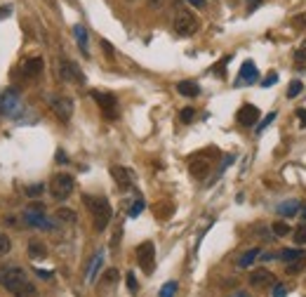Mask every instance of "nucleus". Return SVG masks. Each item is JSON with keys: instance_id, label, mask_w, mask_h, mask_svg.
<instances>
[{"instance_id": "f257e3e1", "label": "nucleus", "mask_w": 306, "mask_h": 297, "mask_svg": "<svg viewBox=\"0 0 306 297\" xmlns=\"http://www.w3.org/2000/svg\"><path fill=\"white\" fill-rule=\"evenodd\" d=\"M0 285L12 292L15 297H33L36 285L29 281V276L22 266L17 264H0Z\"/></svg>"}, {"instance_id": "f03ea898", "label": "nucleus", "mask_w": 306, "mask_h": 297, "mask_svg": "<svg viewBox=\"0 0 306 297\" xmlns=\"http://www.w3.org/2000/svg\"><path fill=\"white\" fill-rule=\"evenodd\" d=\"M83 203L87 205V210L92 215V224L97 231H104L108 227V222L113 217V208L108 203L106 196H83Z\"/></svg>"}, {"instance_id": "7ed1b4c3", "label": "nucleus", "mask_w": 306, "mask_h": 297, "mask_svg": "<svg viewBox=\"0 0 306 297\" xmlns=\"http://www.w3.org/2000/svg\"><path fill=\"white\" fill-rule=\"evenodd\" d=\"M45 99L54 116L59 118V120H64V123H69L71 116H73V99L66 97V94H57V92L45 94Z\"/></svg>"}, {"instance_id": "20e7f679", "label": "nucleus", "mask_w": 306, "mask_h": 297, "mask_svg": "<svg viewBox=\"0 0 306 297\" xmlns=\"http://www.w3.org/2000/svg\"><path fill=\"white\" fill-rule=\"evenodd\" d=\"M73 189H76V182L69 172H57L50 182V194H52L54 201H66L73 194Z\"/></svg>"}, {"instance_id": "39448f33", "label": "nucleus", "mask_w": 306, "mask_h": 297, "mask_svg": "<svg viewBox=\"0 0 306 297\" xmlns=\"http://www.w3.org/2000/svg\"><path fill=\"white\" fill-rule=\"evenodd\" d=\"M172 26H175L177 36L189 38V36H193V33L198 31V19H196L193 12H189V10L182 8V10H177L175 12V22H172Z\"/></svg>"}, {"instance_id": "423d86ee", "label": "nucleus", "mask_w": 306, "mask_h": 297, "mask_svg": "<svg viewBox=\"0 0 306 297\" xmlns=\"http://www.w3.org/2000/svg\"><path fill=\"white\" fill-rule=\"evenodd\" d=\"M137 262L144 274H153V269H156V245L151 241L141 243L137 248Z\"/></svg>"}, {"instance_id": "0eeeda50", "label": "nucleus", "mask_w": 306, "mask_h": 297, "mask_svg": "<svg viewBox=\"0 0 306 297\" xmlns=\"http://www.w3.org/2000/svg\"><path fill=\"white\" fill-rule=\"evenodd\" d=\"M59 78L64 83H85V73L78 69V64L64 57V59H59Z\"/></svg>"}, {"instance_id": "6e6552de", "label": "nucleus", "mask_w": 306, "mask_h": 297, "mask_svg": "<svg viewBox=\"0 0 306 297\" xmlns=\"http://www.w3.org/2000/svg\"><path fill=\"white\" fill-rule=\"evenodd\" d=\"M94 97V102L99 104L101 113L106 118H118V99H115V94H108V92H99V90H94L92 92Z\"/></svg>"}, {"instance_id": "1a4fd4ad", "label": "nucleus", "mask_w": 306, "mask_h": 297, "mask_svg": "<svg viewBox=\"0 0 306 297\" xmlns=\"http://www.w3.org/2000/svg\"><path fill=\"white\" fill-rule=\"evenodd\" d=\"M24 222L33 229H40V231H52L54 222L47 217L45 212H36V210H26L24 212Z\"/></svg>"}, {"instance_id": "9d476101", "label": "nucleus", "mask_w": 306, "mask_h": 297, "mask_svg": "<svg viewBox=\"0 0 306 297\" xmlns=\"http://www.w3.org/2000/svg\"><path fill=\"white\" fill-rule=\"evenodd\" d=\"M259 116H261V111L254 106V104H243L240 109H238V123L243 127H252L259 123Z\"/></svg>"}, {"instance_id": "9b49d317", "label": "nucleus", "mask_w": 306, "mask_h": 297, "mask_svg": "<svg viewBox=\"0 0 306 297\" xmlns=\"http://www.w3.org/2000/svg\"><path fill=\"white\" fill-rule=\"evenodd\" d=\"M111 177L115 180V184L122 189V191H130L134 187V177H132V172L127 168H122V165H113L111 168Z\"/></svg>"}, {"instance_id": "f8f14e48", "label": "nucleus", "mask_w": 306, "mask_h": 297, "mask_svg": "<svg viewBox=\"0 0 306 297\" xmlns=\"http://www.w3.org/2000/svg\"><path fill=\"white\" fill-rule=\"evenodd\" d=\"M250 285H254V288H271V285H275V276L268 269H254L250 274Z\"/></svg>"}, {"instance_id": "ddd939ff", "label": "nucleus", "mask_w": 306, "mask_h": 297, "mask_svg": "<svg viewBox=\"0 0 306 297\" xmlns=\"http://www.w3.org/2000/svg\"><path fill=\"white\" fill-rule=\"evenodd\" d=\"M240 78L236 80V85H252V83H257L259 80V73H257V66H254V62H243V66H240V73H238Z\"/></svg>"}, {"instance_id": "4468645a", "label": "nucleus", "mask_w": 306, "mask_h": 297, "mask_svg": "<svg viewBox=\"0 0 306 297\" xmlns=\"http://www.w3.org/2000/svg\"><path fill=\"white\" fill-rule=\"evenodd\" d=\"M43 69H45L43 57H29V59L22 64V73L26 78H38L40 73H43Z\"/></svg>"}, {"instance_id": "2eb2a0df", "label": "nucleus", "mask_w": 306, "mask_h": 297, "mask_svg": "<svg viewBox=\"0 0 306 297\" xmlns=\"http://www.w3.org/2000/svg\"><path fill=\"white\" fill-rule=\"evenodd\" d=\"M189 170H191V175L196 180H205L207 175H210V170H212V165H210L207 158H196V161H191Z\"/></svg>"}, {"instance_id": "dca6fc26", "label": "nucleus", "mask_w": 306, "mask_h": 297, "mask_svg": "<svg viewBox=\"0 0 306 297\" xmlns=\"http://www.w3.org/2000/svg\"><path fill=\"white\" fill-rule=\"evenodd\" d=\"M177 92L182 94V97L193 99V97H198L200 94V85L196 83V80H179V83H177Z\"/></svg>"}, {"instance_id": "f3484780", "label": "nucleus", "mask_w": 306, "mask_h": 297, "mask_svg": "<svg viewBox=\"0 0 306 297\" xmlns=\"http://www.w3.org/2000/svg\"><path fill=\"white\" fill-rule=\"evenodd\" d=\"M275 210H278V215H283V217H294V215L301 210V205H299V201L290 198V201H283V203L278 205Z\"/></svg>"}, {"instance_id": "a211bd4d", "label": "nucleus", "mask_w": 306, "mask_h": 297, "mask_svg": "<svg viewBox=\"0 0 306 297\" xmlns=\"http://www.w3.org/2000/svg\"><path fill=\"white\" fill-rule=\"evenodd\" d=\"M259 255H261L259 248H252V250L243 252V255L238 257V269H250V266L257 262V257H259Z\"/></svg>"}, {"instance_id": "6ab92c4d", "label": "nucleus", "mask_w": 306, "mask_h": 297, "mask_svg": "<svg viewBox=\"0 0 306 297\" xmlns=\"http://www.w3.org/2000/svg\"><path fill=\"white\" fill-rule=\"evenodd\" d=\"M73 36H76L78 47H80L85 55H87V29H85L83 24H76V26H73Z\"/></svg>"}, {"instance_id": "aec40b11", "label": "nucleus", "mask_w": 306, "mask_h": 297, "mask_svg": "<svg viewBox=\"0 0 306 297\" xmlns=\"http://www.w3.org/2000/svg\"><path fill=\"white\" fill-rule=\"evenodd\" d=\"M101 264H104V252H97L94 255V259L90 262V269H87V281H94V276H97V271L101 269Z\"/></svg>"}, {"instance_id": "412c9836", "label": "nucleus", "mask_w": 306, "mask_h": 297, "mask_svg": "<svg viewBox=\"0 0 306 297\" xmlns=\"http://www.w3.org/2000/svg\"><path fill=\"white\" fill-rule=\"evenodd\" d=\"M45 255H47L45 243H40V241H31L29 243V257L40 259V257H45Z\"/></svg>"}, {"instance_id": "4be33fe9", "label": "nucleus", "mask_w": 306, "mask_h": 297, "mask_svg": "<svg viewBox=\"0 0 306 297\" xmlns=\"http://www.w3.org/2000/svg\"><path fill=\"white\" fill-rule=\"evenodd\" d=\"M278 257L283 259V262H294V259H301L306 257V252L301 250V248H287V250H283Z\"/></svg>"}, {"instance_id": "5701e85b", "label": "nucleus", "mask_w": 306, "mask_h": 297, "mask_svg": "<svg viewBox=\"0 0 306 297\" xmlns=\"http://www.w3.org/2000/svg\"><path fill=\"white\" fill-rule=\"evenodd\" d=\"M57 219H59V222H64V224H76L78 215L71 210V208H59V210H57Z\"/></svg>"}, {"instance_id": "b1692460", "label": "nucleus", "mask_w": 306, "mask_h": 297, "mask_svg": "<svg viewBox=\"0 0 306 297\" xmlns=\"http://www.w3.org/2000/svg\"><path fill=\"white\" fill-rule=\"evenodd\" d=\"M271 231H273V236L283 238V236L290 234V224H287V222H273V224H271Z\"/></svg>"}, {"instance_id": "393cba45", "label": "nucleus", "mask_w": 306, "mask_h": 297, "mask_svg": "<svg viewBox=\"0 0 306 297\" xmlns=\"http://www.w3.org/2000/svg\"><path fill=\"white\" fill-rule=\"evenodd\" d=\"M301 90H304L301 80H292L290 85H287V99H294V97H299V94H301Z\"/></svg>"}, {"instance_id": "a878e982", "label": "nucleus", "mask_w": 306, "mask_h": 297, "mask_svg": "<svg viewBox=\"0 0 306 297\" xmlns=\"http://www.w3.org/2000/svg\"><path fill=\"white\" fill-rule=\"evenodd\" d=\"M10 250H12V238H10L8 234H3V231H0V257H3V255H8Z\"/></svg>"}, {"instance_id": "bb28decb", "label": "nucleus", "mask_w": 306, "mask_h": 297, "mask_svg": "<svg viewBox=\"0 0 306 297\" xmlns=\"http://www.w3.org/2000/svg\"><path fill=\"white\" fill-rule=\"evenodd\" d=\"M292 238H294V245H306V224H299Z\"/></svg>"}, {"instance_id": "cd10ccee", "label": "nucleus", "mask_w": 306, "mask_h": 297, "mask_svg": "<svg viewBox=\"0 0 306 297\" xmlns=\"http://www.w3.org/2000/svg\"><path fill=\"white\" fill-rule=\"evenodd\" d=\"M43 194H45V184H31V187H26V196L29 198H38Z\"/></svg>"}, {"instance_id": "c85d7f7f", "label": "nucleus", "mask_w": 306, "mask_h": 297, "mask_svg": "<svg viewBox=\"0 0 306 297\" xmlns=\"http://www.w3.org/2000/svg\"><path fill=\"white\" fill-rule=\"evenodd\" d=\"M304 266H306V257L294 259V262L287 264V274H299V271H304Z\"/></svg>"}, {"instance_id": "c756f323", "label": "nucleus", "mask_w": 306, "mask_h": 297, "mask_svg": "<svg viewBox=\"0 0 306 297\" xmlns=\"http://www.w3.org/2000/svg\"><path fill=\"white\" fill-rule=\"evenodd\" d=\"M175 292H177V281H170L161 288V297H175Z\"/></svg>"}, {"instance_id": "7c9ffc66", "label": "nucleus", "mask_w": 306, "mask_h": 297, "mask_svg": "<svg viewBox=\"0 0 306 297\" xmlns=\"http://www.w3.org/2000/svg\"><path fill=\"white\" fill-rule=\"evenodd\" d=\"M179 118H182V123H191L193 118H196V109H191V106H186V109L179 111Z\"/></svg>"}, {"instance_id": "2f4dec72", "label": "nucleus", "mask_w": 306, "mask_h": 297, "mask_svg": "<svg viewBox=\"0 0 306 297\" xmlns=\"http://www.w3.org/2000/svg\"><path fill=\"white\" fill-rule=\"evenodd\" d=\"M144 208H146V203L141 201V198H137V201L132 203V208H130V212H127V215H130V217H137V215H141V210H144Z\"/></svg>"}, {"instance_id": "473e14b6", "label": "nucleus", "mask_w": 306, "mask_h": 297, "mask_svg": "<svg viewBox=\"0 0 306 297\" xmlns=\"http://www.w3.org/2000/svg\"><path fill=\"white\" fill-rule=\"evenodd\" d=\"M273 120H275V111H273V113H266V118H264V120H261L259 125H257V134H259V132H264V130H266V127L271 125Z\"/></svg>"}, {"instance_id": "72a5a7b5", "label": "nucleus", "mask_w": 306, "mask_h": 297, "mask_svg": "<svg viewBox=\"0 0 306 297\" xmlns=\"http://www.w3.org/2000/svg\"><path fill=\"white\" fill-rule=\"evenodd\" d=\"M118 281V271H115V269H108L106 274L101 276V283H115Z\"/></svg>"}, {"instance_id": "f704fd0d", "label": "nucleus", "mask_w": 306, "mask_h": 297, "mask_svg": "<svg viewBox=\"0 0 306 297\" xmlns=\"http://www.w3.org/2000/svg\"><path fill=\"white\" fill-rule=\"evenodd\" d=\"M127 288H130V292L132 295H137V290H139V285H137V278H134V274H127Z\"/></svg>"}, {"instance_id": "c9c22d12", "label": "nucleus", "mask_w": 306, "mask_h": 297, "mask_svg": "<svg viewBox=\"0 0 306 297\" xmlns=\"http://www.w3.org/2000/svg\"><path fill=\"white\" fill-rule=\"evenodd\" d=\"M273 83H278V73H275V71H271V73H268L266 78L261 80V85H264V87H271Z\"/></svg>"}, {"instance_id": "e433bc0d", "label": "nucleus", "mask_w": 306, "mask_h": 297, "mask_svg": "<svg viewBox=\"0 0 306 297\" xmlns=\"http://www.w3.org/2000/svg\"><path fill=\"white\" fill-rule=\"evenodd\" d=\"M304 59H306V40H304V43H301V47H299L297 52H294V62H299V64H301V62H304Z\"/></svg>"}, {"instance_id": "4c0bfd02", "label": "nucleus", "mask_w": 306, "mask_h": 297, "mask_svg": "<svg viewBox=\"0 0 306 297\" xmlns=\"http://www.w3.org/2000/svg\"><path fill=\"white\" fill-rule=\"evenodd\" d=\"M292 26H294V29H304V26H306V12H304V15H297V17H294Z\"/></svg>"}, {"instance_id": "58836bf2", "label": "nucleus", "mask_w": 306, "mask_h": 297, "mask_svg": "<svg viewBox=\"0 0 306 297\" xmlns=\"http://www.w3.org/2000/svg\"><path fill=\"white\" fill-rule=\"evenodd\" d=\"M273 297H287V290H285V285L275 283V285H273Z\"/></svg>"}, {"instance_id": "ea45409f", "label": "nucleus", "mask_w": 306, "mask_h": 297, "mask_svg": "<svg viewBox=\"0 0 306 297\" xmlns=\"http://www.w3.org/2000/svg\"><path fill=\"white\" fill-rule=\"evenodd\" d=\"M101 47H104V52H106L108 55V59H113V45H111V43H108V40H101Z\"/></svg>"}, {"instance_id": "a19ab883", "label": "nucleus", "mask_w": 306, "mask_h": 297, "mask_svg": "<svg viewBox=\"0 0 306 297\" xmlns=\"http://www.w3.org/2000/svg\"><path fill=\"white\" fill-rule=\"evenodd\" d=\"M259 5H261V0H247V12H254Z\"/></svg>"}, {"instance_id": "79ce46f5", "label": "nucleus", "mask_w": 306, "mask_h": 297, "mask_svg": "<svg viewBox=\"0 0 306 297\" xmlns=\"http://www.w3.org/2000/svg\"><path fill=\"white\" fill-rule=\"evenodd\" d=\"M297 118H299V123L306 127V109H297Z\"/></svg>"}, {"instance_id": "37998d69", "label": "nucleus", "mask_w": 306, "mask_h": 297, "mask_svg": "<svg viewBox=\"0 0 306 297\" xmlns=\"http://www.w3.org/2000/svg\"><path fill=\"white\" fill-rule=\"evenodd\" d=\"M189 5H193V8H198V10H203L205 8V0H186Z\"/></svg>"}, {"instance_id": "c03bdc74", "label": "nucleus", "mask_w": 306, "mask_h": 297, "mask_svg": "<svg viewBox=\"0 0 306 297\" xmlns=\"http://www.w3.org/2000/svg\"><path fill=\"white\" fill-rule=\"evenodd\" d=\"M120 236H122V229H115V234H113V241H111V245H118V241H120Z\"/></svg>"}, {"instance_id": "a18cd8bd", "label": "nucleus", "mask_w": 306, "mask_h": 297, "mask_svg": "<svg viewBox=\"0 0 306 297\" xmlns=\"http://www.w3.org/2000/svg\"><path fill=\"white\" fill-rule=\"evenodd\" d=\"M10 12H12V8H10V5H5V8H0V19H3V17H8Z\"/></svg>"}, {"instance_id": "49530a36", "label": "nucleus", "mask_w": 306, "mask_h": 297, "mask_svg": "<svg viewBox=\"0 0 306 297\" xmlns=\"http://www.w3.org/2000/svg\"><path fill=\"white\" fill-rule=\"evenodd\" d=\"M146 3H148L151 8H161V5H163V3H165V0H146Z\"/></svg>"}, {"instance_id": "de8ad7c7", "label": "nucleus", "mask_w": 306, "mask_h": 297, "mask_svg": "<svg viewBox=\"0 0 306 297\" xmlns=\"http://www.w3.org/2000/svg\"><path fill=\"white\" fill-rule=\"evenodd\" d=\"M231 297H252L250 292H245V290H238V292H233Z\"/></svg>"}, {"instance_id": "09e8293b", "label": "nucleus", "mask_w": 306, "mask_h": 297, "mask_svg": "<svg viewBox=\"0 0 306 297\" xmlns=\"http://www.w3.org/2000/svg\"><path fill=\"white\" fill-rule=\"evenodd\" d=\"M299 215H301V217H304V219H306V203H304V205H301V210H299Z\"/></svg>"}, {"instance_id": "8fccbe9b", "label": "nucleus", "mask_w": 306, "mask_h": 297, "mask_svg": "<svg viewBox=\"0 0 306 297\" xmlns=\"http://www.w3.org/2000/svg\"><path fill=\"white\" fill-rule=\"evenodd\" d=\"M127 3H134V0H127Z\"/></svg>"}]
</instances>
